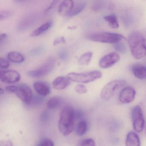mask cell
Instances as JSON below:
<instances>
[{"instance_id":"obj_16","label":"cell","mask_w":146,"mask_h":146,"mask_svg":"<svg viewBox=\"0 0 146 146\" xmlns=\"http://www.w3.org/2000/svg\"><path fill=\"white\" fill-rule=\"evenodd\" d=\"M132 73L137 78L140 79L146 78V67L141 65H135L131 68Z\"/></svg>"},{"instance_id":"obj_24","label":"cell","mask_w":146,"mask_h":146,"mask_svg":"<svg viewBox=\"0 0 146 146\" xmlns=\"http://www.w3.org/2000/svg\"><path fill=\"white\" fill-rule=\"evenodd\" d=\"M77 146H96L95 142L91 138H86L80 141Z\"/></svg>"},{"instance_id":"obj_17","label":"cell","mask_w":146,"mask_h":146,"mask_svg":"<svg viewBox=\"0 0 146 146\" xmlns=\"http://www.w3.org/2000/svg\"><path fill=\"white\" fill-rule=\"evenodd\" d=\"M52 24L53 23L52 21H49V22H48L45 23L43 24L36 29L34 30L31 34V36L32 37H35V36L40 35L42 34H43L48 30L52 27Z\"/></svg>"},{"instance_id":"obj_28","label":"cell","mask_w":146,"mask_h":146,"mask_svg":"<svg viewBox=\"0 0 146 146\" xmlns=\"http://www.w3.org/2000/svg\"><path fill=\"white\" fill-rule=\"evenodd\" d=\"M59 1H54L52 3H51L49 6L46 9L45 11H44V14H47V13H48L51 10H52L53 8H54V7L57 5L58 2Z\"/></svg>"},{"instance_id":"obj_21","label":"cell","mask_w":146,"mask_h":146,"mask_svg":"<svg viewBox=\"0 0 146 146\" xmlns=\"http://www.w3.org/2000/svg\"><path fill=\"white\" fill-rule=\"evenodd\" d=\"M104 19L108 23L110 28L113 29H117L119 27L118 21L117 17L114 14L108 15L104 17Z\"/></svg>"},{"instance_id":"obj_10","label":"cell","mask_w":146,"mask_h":146,"mask_svg":"<svg viewBox=\"0 0 146 146\" xmlns=\"http://www.w3.org/2000/svg\"><path fill=\"white\" fill-rule=\"evenodd\" d=\"M20 79V74L14 70L1 71L0 72L1 81L5 83H15L18 82Z\"/></svg>"},{"instance_id":"obj_22","label":"cell","mask_w":146,"mask_h":146,"mask_svg":"<svg viewBox=\"0 0 146 146\" xmlns=\"http://www.w3.org/2000/svg\"><path fill=\"white\" fill-rule=\"evenodd\" d=\"M88 129V123L84 119L80 120L76 128V134L77 135L82 136L87 131Z\"/></svg>"},{"instance_id":"obj_19","label":"cell","mask_w":146,"mask_h":146,"mask_svg":"<svg viewBox=\"0 0 146 146\" xmlns=\"http://www.w3.org/2000/svg\"><path fill=\"white\" fill-rule=\"evenodd\" d=\"M8 60L14 63H21L25 60L24 57L22 54L17 52H11L7 55Z\"/></svg>"},{"instance_id":"obj_6","label":"cell","mask_w":146,"mask_h":146,"mask_svg":"<svg viewBox=\"0 0 146 146\" xmlns=\"http://www.w3.org/2000/svg\"><path fill=\"white\" fill-rule=\"evenodd\" d=\"M55 65L54 58H48L39 68L28 72L27 75L32 78H40L48 75L52 71Z\"/></svg>"},{"instance_id":"obj_37","label":"cell","mask_w":146,"mask_h":146,"mask_svg":"<svg viewBox=\"0 0 146 146\" xmlns=\"http://www.w3.org/2000/svg\"><path fill=\"white\" fill-rule=\"evenodd\" d=\"M145 135H146V128H145Z\"/></svg>"},{"instance_id":"obj_35","label":"cell","mask_w":146,"mask_h":146,"mask_svg":"<svg viewBox=\"0 0 146 146\" xmlns=\"http://www.w3.org/2000/svg\"><path fill=\"white\" fill-rule=\"evenodd\" d=\"M76 28V27L75 26H72V27H68V29H75Z\"/></svg>"},{"instance_id":"obj_4","label":"cell","mask_w":146,"mask_h":146,"mask_svg":"<svg viewBox=\"0 0 146 146\" xmlns=\"http://www.w3.org/2000/svg\"><path fill=\"white\" fill-rule=\"evenodd\" d=\"M102 73L100 71L94 70L88 72L76 73L71 72L67 75V78L72 82L86 84L94 82L101 78Z\"/></svg>"},{"instance_id":"obj_26","label":"cell","mask_w":146,"mask_h":146,"mask_svg":"<svg viewBox=\"0 0 146 146\" xmlns=\"http://www.w3.org/2000/svg\"><path fill=\"white\" fill-rule=\"evenodd\" d=\"M76 92L79 94H86L88 92L87 88L83 84H77L75 88Z\"/></svg>"},{"instance_id":"obj_15","label":"cell","mask_w":146,"mask_h":146,"mask_svg":"<svg viewBox=\"0 0 146 146\" xmlns=\"http://www.w3.org/2000/svg\"><path fill=\"white\" fill-rule=\"evenodd\" d=\"M125 146H141L140 138L135 132L130 131L127 134L125 142Z\"/></svg>"},{"instance_id":"obj_14","label":"cell","mask_w":146,"mask_h":146,"mask_svg":"<svg viewBox=\"0 0 146 146\" xmlns=\"http://www.w3.org/2000/svg\"><path fill=\"white\" fill-rule=\"evenodd\" d=\"M70 81L67 77L59 76L56 78L52 82L53 87L56 90H62L67 88Z\"/></svg>"},{"instance_id":"obj_11","label":"cell","mask_w":146,"mask_h":146,"mask_svg":"<svg viewBox=\"0 0 146 146\" xmlns=\"http://www.w3.org/2000/svg\"><path fill=\"white\" fill-rule=\"evenodd\" d=\"M136 92L135 89L130 87L124 88L119 93V99L123 104H129L135 100Z\"/></svg>"},{"instance_id":"obj_34","label":"cell","mask_w":146,"mask_h":146,"mask_svg":"<svg viewBox=\"0 0 146 146\" xmlns=\"http://www.w3.org/2000/svg\"><path fill=\"white\" fill-rule=\"evenodd\" d=\"M7 38V35L6 34H1L0 35V44L2 45Z\"/></svg>"},{"instance_id":"obj_29","label":"cell","mask_w":146,"mask_h":146,"mask_svg":"<svg viewBox=\"0 0 146 146\" xmlns=\"http://www.w3.org/2000/svg\"><path fill=\"white\" fill-rule=\"evenodd\" d=\"M33 20L31 19H28V18L25 19H24L21 23V25H22L23 28H24V27H29V26L31 25V24H32Z\"/></svg>"},{"instance_id":"obj_25","label":"cell","mask_w":146,"mask_h":146,"mask_svg":"<svg viewBox=\"0 0 146 146\" xmlns=\"http://www.w3.org/2000/svg\"><path fill=\"white\" fill-rule=\"evenodd\" d=\"M36 146H54V143L50 139L45 138L41 140Z\"/></svg>"},{"instance_id":"obj_33","label":"cell","mask_w":146,"mask_h":146,"mask_svg":"<svg viewBox=\"0 0 146 146\" xmlns=\"http://www.w3.org/2000/svg\"><path fill=\"white\" fill-rule=\"evenodd\" d=\"M0 146H13V143L10 140H3L0 142Z\"/></svg>"},{"instance_id":"obj_3","label":"cell","mask_w":146,"mask_h":146,"mask_svg":"<svg viewBox=\"0 0 146 146\" xmlns=\"http://www.w3.org/2000/svg\"><path fill=\"white\" fill-rule=\"evenodd\" d=\"M9 93L15 94L24 103L29 104L33 99V94L31 88L27 84H22L18 85H9L5 88Z\"/></svg>"},{"instance_id":"obj_1","label":"cell","mask_w":146,"mask_h":146,"mask_svg":"<svg viewBox=\"0 0 146 146\" xmlns=\"http://www.w3.org/2000/svg\"><path fill=\"white\" fill-rule=\"evenodd\" d=\"M128 43L134 58L141 59L146 56V41L140 31H134L129 36Z\"/></svg>"},{"instance_id":"obj_7","label":"cell","mask_w":146,"mask_h":146,"mask_svg":"<svg viewBox=\"0 0 146 146\" xmlns=\"http://www.w3.org/2000/svg\"><path fill=\"white\" fill-rule=\"evenodd\" d=\"M125 84V81L123 80H113L110 82L102 88L101 92V98L104 100H108L113 96L116 91L123 87Z\"/></svg>"},{"instance_id":"obj_30","label":"cell","mask_w":146,"mask_h":146,"mask_svg":"<svg viewBox=\"0 0 146 146\" xmlns=\"http://www.w3.org/2000/svg\"><path fill=\"white\" fill-rule=\"evenodd\" d=\"M66 42V40L64 36H60L58 37L55 39L53 42L54 46H56L58 44H61V43H65Z\"/></svg>"},{"instance_id":"obj_20","label":"cell","mask_w":146,"mask_h":146,"mask_svg":"<svg viewBox=\"0 0 146 146\" xmlns=\"http://www.w3.org/2000/svg\"><path fill=\"white\" fill-rule=\"evenodd\" d=\"M86 6V3L84 1H78L74 3V6L69 17H73L78 15L83 11Z\"/></svg>"},{"instance_id":"obj_12","label":"cell","mask_w":146,"mask_h":146,"mask_svg":"<svg viewBox=\"0 0 146 146\" xmlns=\"http://www.w3.org/2000/svg\"><path fill=\"white\" fill-rule=\"evenodd\" d=\"M73 1L66 0L63 1L60 5L58 9V12L62 17H69L74 6Z\"/></svg>"},{"instance_id":"obj_8","label":"cell","mask_w":146,"mask_h":146,"mask_svg":"<svg viewBox=\"0 0 146 146\" xmlns=\"http://www.w3.org/2000/svg\"><path fill=\"white\" fill-rule=\"evenodd\" d=\"M131 118L134 130L139 133L141 132L144 129L145 119L140 106H135L132 108Z\"/></svg>"},{"instance_id":"obj_13","label":"cell","mask_w":146,"mask_h":146,"mask_svg":"<svg viewBox=\"0 0 146 146\" xmlns=\"http://www.w3.org/2000/svg\"><path fill=\"white\" fill-rule=\"evenodd\" d=\"M33 86L36 93L40 96H46L50 93L49 86L44 82L40 81L35 82Z\"/></svg>"},{"instance_id":"obj_9","label":"cell","mask_w":146,"mask_h":146,"mask_svg":"<svg viewBox=\"0 0 146 146\" xmlns=\"http://www.w3.org/2000/svg\"><path fill=\"white\" fill-rule=\"evenodd\" d=\"M120 60V56L116 52H111L100 59L99 61V66L101 68H110L117 63Z\"/></svg>"},{"instance_id":"obj_23","label":"cell","mask_w":146,"mask_h":146,"mask_svg":"<svg viewBox=\"0 0 146 146\" xmlns=\"http://www.w3.org/2000/svg\"><path fill=\"white\" fill-rule=\"evenodd\" d=\"M93 54L91 52H87L82 54L78 60V64L81 65H88L91 61Z\"/></svg>"},{"instance_id":"obj_18","label":"cell","mask_w":146,"mask_h":146,"mask_svg":"<svg viewBox=\"0 0 146 146\" xmlns=\"http://www.w3.org/2000/svg\"><path fill=\"white\" fill-rule=\"evenodd\" d=\"M63 102L62 98L58 96H54L50 98L47 103V107L48 109L53 110L59 107Z\"/></svg>"},{"instance_id":"obj_36","label":"cell","mask_w":146,"mask_h":146,"mask_svg":"<svg viewBox=\"0 0 146 146\" xmlns=\"http://www.w3.org/2000/svg\"><path fill=\"white\" fill-rule=\"evenodd\" d=\"M0 92H1V94H3L4 93V90L2 89L1 88L0 89Z\"/></svg>"},{"instance_id":"obj_32","label":"cell","mask_w":146,"mask_h":146,"mask_svg":"<svg viewBox=\"0 0 146 146\" xmlns=\"http://www.w3.org/2000/svg\"><path fill=\"white\" fill-rule=\"evenodd\" d=\"M84 113L81 110L75 111V119H80L83 117Z\"/></svg>"},{"instance_id":"obj_2","label":"cell","mask_w":146,"mask_h":146,"mask_svg":"<svg viewBox=\"0 0 146 146\" xmlns=\"http://www.w3.org/2000/svg\"><path fill=\"white\" fill-rule=\"evenodd\" d=\"M75 110L70 106L64 108L60 112L58 122L60 132L65 136L70 135L74 129Z\"/></svg>"},{"instance_id":"obj_5","label":"cell","mask_w":146,"mask_h":146,"mask_svg":"<svg viewBox=\"0 0 146 146\" xmlns=\"http://www.w3.org/2000/svg\"><path fill=\"white\" fill-rule=\"evenodd\" d=\"M90 40L95 42L115 44L122 39H125L124 36L120 34L107 32H99L90 35Z\"/></svg>"},{"instance_id":"obj_31","label":"cell","mask_w":146,"mask_h":146,"mask_svg":"<svg viewBox=\"0 0 146 146\" xmlns=\"http://www.w3.org/2000/svg\"><path fill=\"white\" fill-rule=\"evenodd\" d=\"M11 14V13L8 11H5L1 13L0 14V20H4L6 19L7 18L10 17Z\"/></svg>"},{"instance_id":"obj_27","label":"cell","mask_w":146,"mask_h":146,"mask_svg":"<svg viewBox=\"0 0 146 146\" xmlns=\"http://www.w3.org/2000/svg\"><path fill=\"white\" fill-rule=\"evenodd\" d=\"M10 65L9 61L3 58H0V67L3 69L8 68Z\"/></svg>"}]
</instances>
